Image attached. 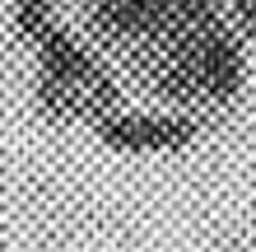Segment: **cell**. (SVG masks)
Returning <instances> with one entry per match:
<instances>
[{
  "label": "cell",
  "mask_w": 256,
  "mask_h": 252,
  "mask_svg": "<svg viewBox=\"0 0 256 252\" xmlns=\"http://www.w3.org/2000/svg\"><path fill=\"white\" fill-rule=\"evenodd\" d=\"M224 19L242 42H256V0H224Z\"/></svg>",
  "instance_id": "cell-6"
},
{
  "label": "cell",
  "mask_w": 256,
  "mask_h": 252,
  "mask_svg": "<svg viewBox=\"0 0 256 252\" xmlns=\"http://www.w3.org/2000/svg\"><path fill=\"white\" fill-rule=\"evenodd\" d=\"M94 136L102 150L122 154V159H163V154H182L205 136V117L196 112H172V108H130L122 103L116 112L98 117Z\"/></svg>",
  "instance_id": "cell-2"
},
{
  "label": "cell",
  "mask_w": 256,
  "mask_h": 252,
  "mask_svg": "<svg viewBox=\"0 0 256 252\" xmlns=\"http://www.w3.org/2000/svg\"><path fill=\"white\" fill-rule=\"evenodd\" d=\"M196 61V80H200V98L205 108H233L247 89V42L233 33V28H219V33L200 38L191 47Z\"/></svg>",
  "instance_id": "cell-4"
},
{
  "label": "cell",
  "mask_w": 256,
  "mask_h": 252,
  "mask_svg": "<svg viewBox=\"0 0 256 252\" xmlns=\"http://www.w3.org/2000/svg\"><path fill=\"white\" fill-rule=\"evenodd\" d=\"M177 0H88V42L122 61L126 52L158 42L172 24Z\"/></svg>",
  "instance_id": "cell-3"
},
{
  "label": "cell",
  "mask_w": 256,
  "mask_h": 252,
  "mask_svg": "<svg viewBox=\"0 0 256 252\" xmlns=\"http://www.w3.org/2000/svg\"><path fill=\"white\" fill-rule=\"evenodd\" d=\"M28 52H33V61H38L33 103H38V112L47 117V122H56V126L88 122L94 126L98 117H108V112H116L126 103L122 70H116L84 33L66 28L61 19H56Z\"/></svg>",
  "instance_id": "cell-1"
},
{
  "label": "cell",
  "mask_w": 256,
  "mask_h": 252,
  "mask_svg": "<svg viewBox=\"0 0 256 252\" xmlns=\"http://www.w3.org/2000/svg\"><path fill=\"white\" fill-rule=\"evenodd\" d=\"M56 19H61V0H10V28L24 47H33Z\"/></svg>",
  "instance_id": "cell-5"
}]
</instances>
